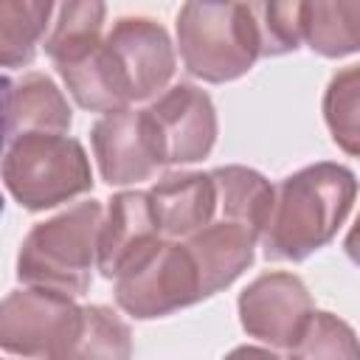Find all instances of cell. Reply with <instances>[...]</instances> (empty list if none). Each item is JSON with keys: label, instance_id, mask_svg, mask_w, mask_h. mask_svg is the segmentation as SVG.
Masks as SVG:
<instances>
[{"label": "cell", "instance_id": "cell-16", "mask_svg": "<svg viewBox=\"0 0 360 360\" xmlns=\"http://www.w3.org/2000/svg\"><path fill=\"white\" fill-rule=\"evenodd\" d=\"M70 107L56 84L42 73H28L11 98V135L20 132H65Z\"/></svg>", "mask_w": 360, "mask_h": 360}, {"label": "cell", "instance_id": "cell-1", "mask_svg": "<svg viewBox=\"0 0 360 360\" xmlns=\"http://www.w3.org/2000/svg\"><path fill=\"white\" fill-rule=\"evenodd\" d=\"M354 202V177L338 163H315L287 177L270 202L262 228L264 256L273 262H301L323 248Z\"/></svg>", "mask_w": 360, "mask_h": 360}, {"label": "cell", "instance_id": "cell-6", "mask_svg": "<svg viewBox=\"0 0 360 360\" xmlns=\"http://www.w3.org/2000/svg\"><path fill=\"white\" fill-rule=\"evenodd\" d=\"M82 335V309L68 292L17 290L0 304V346L14 354L73 357Z\"/></svg>", "mask_w": 360, "mask_h": 360}, {"label": "cell", "instance_id": "cell-20", "mask_svg": "<svg viewBox=\"0 0 360 360\" xmlns=\"http://www.w3.org/2000/svg\"><path fill=\"white\" fill-rule=\"evenodd\" d=\"M259 56L290 53L301 42V0H242Z\"/></svg>", "mask_w": 360, "mask_h": 360}, {"label": "cell", "instance_id": "cell-8", "mask_svg": "<svg viewBox=\"0 0 360 360\" xmlns=\"http://www.w3.org/2000/svg\"><path fill=\"white\" fill-rule=\"evenodd\" d=\"M93 149L110 186L149 180L160 160L158 138L146 110H112L93 127Z\"/></svg>", "mask_w": 360, "mask_h": 360}, {"label": "cell", "instance_id": "cell-3", "mask_svg": "<svg viewBox=\"0 0 360 360\" xmlns=\"http://www.w3.org/2000/svg\"><path fill=\"white\" fill-rule=\"evenodd\" d=\"M177 45L186 70L205 82H231L259 56L242 0H188L177 14Z\"/></svg>", "mask_w": 360, "mask_h": 360}, {"label": "cell", "instance_id": "cell-9", "mask_svg": "<svg viewBox=\"0 0 360 360\" xmlns=\"http://www.w3.org/2000/svg\"><path fill=\"white\" fill-rule=\"evenodd\" d=\"M312 312L307 287L290 273H267L256 278L239 298V315L248 335L256 340L287 346L298 343V335Z\"/></svg>", "mask_w": 360, "mask_h": 360}, {"label": "cell", "instance_id": "cell-21", "mask_svg": "<svg viewBox=\"0 0 360 360\" xmlns=\"http://www.w3.org/2000/svg\"><path fill=\"white\" fill-rule=\"evenodd\" d=\"M73 354L90 357H127L129 354V329L107 307L82 309V335Z\"/></svg>", "mask_w": 360, "mask_h": 360}, {"label": "cell", "instance_id": "cell-14", "mask_svg": "<svg viewBox=\"0 0 360 360\" xmlns=\"http://www.w3.org/2000/svg\"><path fill=\"white\" fill-rule=\"evenodd\" d=\"M158 231L166 236H188L214 219L217 191L211 174H166L149 191Z\"/></svg>", "mask_w": 360, "mask_h": 360}, {"label": "cell", "instance_id": "cell-11", "mask_svg": "<svg viewBox=\"0 0 360 360\" xmlns=\"http://www.w3.org/2000/svg\"><path fill=\"white\" fill-rule=\"evenodd\" d=\"M53 62L79 107L90 112H112L132 101L129 82L107 39H96L79 51L56 56Z\"/></svg>", "mask_w": 360, "mask_h": 360}, {"label": "cell", "instance_id": "cell-18", "mask_svg": "<svg viewBox=\"0 0 360 360\" xmlns=\"http://www.w3.org/2000/svg\"><path fill=\"white\" fill-rule=\"evenodd\" d=\"M53 0H0V65L22 68L42 45Z\"/></svg>", "mask_w": 360, "mask_h": 360}, {"label": "cell", "instance_id": "cell-23", "mask_svg": "<svg viewBox=\"0 0 360 360\" xmlns=\"http://www.w3.org/2000/svg\"><path fill=\"white\" fill-rule=\"evenodd\" d=\"M11 98H14V84L6 76H0V158L6 141L11 138ZM0 214H3V194H0Z\"/></svg>", "mask_w": 360, "mask_h": 360}, {"label": "cell", "instance_id": "cell-5", "mask_svg": "<svg viewBox=\"0 0 360 360\" xmlns=\"http://www.w3.org/2000/svg\"><path fill=\"white\" fill-rule=\"evenodd\" d=\"M112 278L118 307L135 318H160L205 298L188 248L160 236L129 256Z\"/></svg>", "mask_w": 360, "mask_h": 360}, {"label": "cell", "instance_id": "cell-17", "mask_svg": "<svg viewBox=\"0 0 360 360\" xmlns=\"http://www.w3.org/2000/svg\"><path fill=\"white\" fill-rule=\"evenodd\" d=\"M301 34L323 56L352 53L357 48V0H301Z\"/></svg>", "mask_w": 360, "mask_h": 360}, {"label": "cell", "instance_id": "cell-22", "mask_svg": "<svg viewBox=\"0 0 360 360\" xmlns=\"http://www.w3.org/2000/svg\"><path fill=\"white\" fill-rule=\"evenodd\" d=\"M326 121L346 152H357V70L349 68L332 79L326 93Z\"/></svg>", "mask_w": 360, "mask_h": 360}, {"label": "cell", "instance_id": "cell-7", "mask_svg": "<svg viewBox=\"0 0 360 360\" xmlns=\"http://www.w3.org/2000/svg\"><path fill=\"white\" fill-rule=\"evenodd\" d=\"M163 163H194L205 158L217 138V115L211 98L191 87L177 84L146 107Z\"/></svg>", "mask_w": 360, "mask_h": 360}, {"label": "cell", "instance_id": "cell-15", "mask_svg": "<svg viewBox=\"0 0 360 360\" xmlns=\"http://www.w3.org/2000/svg\"><path fill=\"white\" fill-rule=\"evenodd\" d=\"M211 180H214V191H217L214 217L236 222V225L248 228L250 233L262 236V228L267 222L270 202H273L270 183L259 172L245 169V166L214 169Z\"/></svg>", "mask_w": 360, "mask_h": 360}, {"label": "cell", "instance_id": "cell-13", "mask_svg": "<svg viewBox=\"0 0 360 360\" xmlns=\"http://www.w3.org/2000/svg\"><path fill=\"white\" fill-rule=\"evenodd\" d=\"M256 239H259L256 233L228 219H211L200 231L188 233L186 248L197 264L205 298L228 287L250 264Z\"/></svg>", "mask_w": 360, "mask_h": 360}, {"label": "cell", "instance_id": "cell-10", "mask_svg": "<svg viewBox=\"0 0 360 360\" xmlns=\"http://www.w3.org/2000/svg\"><path fill=\"white\" fill-rule=\"evenodd\" d=\"M127 82L132 101L158 96L174 73V51L163 25L146 17H124L107 34Z\"/></svg>", "mask_w": 360, "mask_h": 360}, {"label": "cell", "instance_id": "cell-4", "mask_svg": "<svg viewBox=\"0 0 360 360\" xmlns=\"http://www.w3.org/2000/svg\"><path fill=\"white\" fill-rule=\"evenodd\" d=\"M3 180L14 200L31 211L84 194L90 163L79 141L62 132H20L3 158Z\"/></svg>", "mask_w": 360, "mask_h": 360}, {"label": "cell", "instance_id": "cell-19", "mask_svg": "<svg viewBox=\"0 0 360 360\" xmlns=\"http://www.w3.org/2000/svg\"><path fill=\"white\" fill-rule=\"evenodd\" d=\"M104 22V0H53L48 28L42 37L51 59L79 51L98 39Z\"/></svg>", "mask_w": 360, "mask_h": 360}, {"label": "cell", "instance_id": "cell-2", "mask_svg": "<svg viewBox=\"0 0 360 360\" xmlns=\"http://www.w3.org/2000/svg\"><path fill=\"white\" fill-rule=\"evenodd\" d=\"M101 205L96 200L39 222L22 242L17 273L25 284L82 295L90 287Z\"/></svg>", "mask_w": 360, "mask_h": 360}, {"label": "cell", "instance_id": "cell-12", "mask_svg": "<svg viewBox=\"0 0 360 360\" xmlns=\"http://www.w3.org/2000/svg\"><path fill=\"white\" fill-rule=\"evenodd\" d=\"M158 219L149 202V194L143 191H124L110 200L107 219H101L98 242H96V262L98 270L112 278L121 264L135 256L141 248H146L152 239H158Z\"/></svg>", "mask_w": 360, "mask_h": 360}]
</instances>
